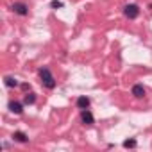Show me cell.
<instances>
[{
  "instance_id": "obj_1",
  "label": "cell",
  "mask_w": 152,
  "mask_h": 152,
  "mask_svg": "<svg viewBox=\"0 0 152 152\" xmlns=\"http://www.w3.org/2000/svg\"><path fill=\"white\" fill-rule=\"evenodd\" d=\"M39 79H41V84H43L47 90H54V88H56V77L52 75V72H50L48 66L39 68Z\"/></svg>"
},
{
  "instance_id": "obj_2",
  "label": "cell",
  "mask_w": 152,
  "mask_h": 152,
  "mask_svg": "<svg viewBox=\"0 0 152 152\" xmlns=\"http://www.w3.org/2000/svg\"><path fill=\"white\" fill-rule=\"evenodd\" d=\"M124 15H125V18H129V20H136V18L140 16V7H138L136 4H127V6L124 7Z\"/></svg>"
},
{
  "instance_id": "obj_3",
  "label": "cell",
  "mask_w": 152,
  "mask_h": 152,
  "mask_svg": "<svg viewBox=\"0 0 152 152\" xmlns=\"http://www.w3.org/2000/svg\"><path fill=\"white\" fill-rule=\"evenodd\" d=\"M11 11H13L15 15H18V16H27V15H29V6L23 4V2H15V4L11 6Z\"/></svg>"
},
{
  "instance_id": "obj_4",
  "label": "cell",
  "mask_w": 152,
  "mask_h": 152,
  "mask_svg": "<svg viewBox=\"0 0 152 152\" xmlns=\"http://www.w3.org/2000/svg\"><path fill=\"white\" fill-rule=\"evenodd\" d=\"M81 122H83L84 125H93V124H95L93 113H91L90 109H83V111H81Z\"/></svg>"
},
{
  "instance_id": "obj_5",
  "label": "cell",
  "mask_w": 152,
  "mask_h": 152,
  "mask_svg": "<svg viewBox=\"0 0 152 152\" xmlns=\"http://www.w3.org/2000/svg\"><path fill=\"white\" fill-rule=\"evenodd\" d=\"M9 109H11V113H15V115H22V113H23V104L18 102V100H9Z\"/></svg>"
},
{
  "instance_id": "obj_6",
  "label": "cell",
  "mask_w": 152,
  "mask_h": 152,
  "mask_svg": "<svg viewBox=\"0 0 152 152\" xmlns=\"http://www.w3.org/2000/svg\"><path fill=\"white\" fill-rule=\"evenodd\" d=\"M90 104H91V100L86 97V95H81L79 99H77V107L83 111V109H90Z\"/></svg>"
},
{
  "instance_id": "obj_7",
  "label": "cell",
  "mask_w": 152,
  "mask_h": 152,
  "mask_svg": "<svg viewBox=\"0 0 152 152\" xmlns=\"http://www.w3.org/2000/svg\"><path fill=\"white\" fill-rule=\"evenodd\" d=\"M131 93H132V97H136V99H143V97H145V88H143L141 84H134L132 90H131Z\"/></svg>"
},
{
  "instance_id": "obj_8",
  "label": "cell",
  "mask_w": 152,
  "mask_h": 152,
  "mask_svg": "<svg viewBox=\"0 0 152 152\" xmlns=\"http://www.w3.org/2000/svg\"><path fill=\"white\" fill-rule=\"evenodd\" d=\"M4 84H6L7 88H16V86H20L18 79H16V77H11V75H6V77H4Z\"/></svg>"
},
{
  "instance_id": "obj_9",
  "label": "cell",
  "mask_w": 152,
  "mask_h": 152,
  "mask_svg": "<svg viewBox=\"0 0 152 152\" xmlns=\"http://www.w3.org/2000/svg\"><path fill=\"white\" fill-rule=\"evenodd\" d=\"M13 140L18 141V143H27V141H29V136H27L25 132H22V131H16V132L13 134Z\"/></svg>"
},
{
  "instance_id": "obj_10",
  "label": "cell",
  "mask_w": 152,
  "mask_h": 152,
  "mask_svg": "<svg viewBox=\"0 0 152 152\" xmlns=\"http://www.w3.org/2000/svg\"><path fill=\"white\" fill-rule=\"evenodd\" d=\"M34 102H36V93L34 91H27L25 97H23V104L25 106H32Z\"/></svg>"
},
{
  "instance_id": "obj_11",
  "label": "cell",
  "mask_w": 152,
  "mask_h": 152,
  "mask_svg": "<svg viewBox=\"0 0 152 152\" xmlns=\"http://www.w3.org/2000/svg\"><path fill=\"white\" fill-rule=\"evenodd\" d=\"M136 145H138L136 140H125V141H124V147H125V148H134Z\"/></svg>"
},
{
  "instance_id": "obj_12",
  "label": "cell",
  "mask_w": 152,
  "mask_h": 152,
  "mask_svg": "<svg viewBox=\"0 0 152 152\" xmlns=\"http://www.w3.org/2000/svg\"><path fill=\"white\" fill-rule=\"evenodd\" d=\"M50 7H52V9H59V7H63V2H59V0H52V2H50Z\"/></svg>"
}]
</instances>
